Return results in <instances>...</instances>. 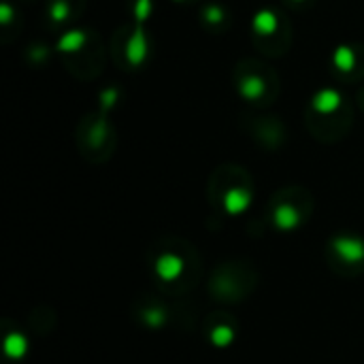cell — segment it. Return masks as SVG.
I'll list each match as a JSON object with an SVG mask.
<instances>
[{
	"mask_svg": "<svg viewBox=\"0 0 364 364\" xmlns=\"http://www.w3.org/2000/svg\"><path fill=\"white\" fill-rule=\"evenodd\" d=\"M149 275L164 296H183L192 292L200 277L203 264L198 252L181 239L168 237L149 247Z\"/></svg>",
	"mask_w": 364,
	"mask_h": 364,
	"instance_id": "obj_1",
	"label": "cell"
},
{
	"mask_svg": "<svg viewBox=\"0 0 364 364\" xmlns=\"http://www.w3.org/2000/svg\"><path fill=\"white\" fill-rule=\"evenodd\" d=\"M258 286V273L247 262H224L209 277V294L218 303L235 305L252 296Z\"/></svg>",
	"mask_w": 364,
	"mask_h": 364,
	"instance_id": "obj_2",
	"label": "cell"
},
{
	"mask_svg": "<svg viewBox=\"0 0 364 364\" xmlns=\"http://www.w3.org/2000/svg\"><path fill=\"white\" fill-rule=\"evenodd\" d=\"M326 262L328 269L343 279L360 277L364 273V239L350 232L333 237L326 245Z\"/></svg>",
	"mask_w": 364,
	"mask_h": 364,
	"instance_id": "obj_3",
	"label": "cell"
},
{
	"mask_svg": "<svg viewBox=\"0 0 364 364\" xmlns=\"http://www.w3.org/2000/svg\"><path fill=\"white\" fill-rule=\"evenodd\" d=\"M309 211H311V205H307L305 194L299 198L294 192H286V194H279V198H275L273 209H271V222L282 232H292L305 224V220L309 218Z\"/></svg>",
	"mask_w": 364,
	"mask_h": 364,
	"instance_id": "obj_4",
	"label": "cell"
},
{
	"mask_svg": "<svg viewBox=\"0 0 364 364\" xmlns=\"http://www.w3.org/2000/svg\"><path fill=\"white\" fill-rule=\"evenodd\" d=\"M203 335L209 346H213L218 350H226L239 337V320L232 314L215 311V314L207 316V320L203 324Z\"/></svg>",
	"mask_w": 364,
	"mask_h": 364,
	"instance_id": "obj_5",
	"label": "cell"
},
{
	"mask_svg": "<svg viewBox=\"0 0 364 364\" xmlns=\"http://www.w3.org/2000/svg\"><path fill=\"white\" fill-rule=\"evenodd\" d=\"M136 320L147 326V328H162L166 322H171V309L164 301L151 299V296H141L136 301Z\"/></svg>",
	"mask_w": 364,
	"mask_h": 364,
	"instance_id": "obj_6",
	"label": "cell"
},
{
	"mask_svg": "<svg viewBox=\"0 0 364 364\" xmlns=\"http://www.w3.org/2000/svg\"><path fill=\"white\" fill-rule=\"evenodd\" d=\"M28 350V341L21 333L13 331V335H4V354L11 358H21Z\"/></svg>",
	"mask_w": 364,
	"mask_h": 364,
	"instance_id": "obj_7",
	"label": "cell"
}]
</instances>
